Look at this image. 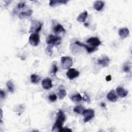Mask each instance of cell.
Returning <instances> with one entry per match:
<instances>
[{"label":"cell","mask_w":132,"mask_h":132,"mask_svg":"<svg viewBox=\"0 0 132 132\" xmlns=\"http://www.w3.org/2000/svg\"><path fill=\"white\" fill-rule=\"evenodd\" d=\"M87 42L94 47H96L101 44L100 40L97 37H91L87 40Z\"/></svg>","instance_id":"obj_8"},{"label":"cell","mask_w":132,"mask_h":132,"mask_svg":"<svg viewBox=\"0 0 132 132\" xmlns=\"http://www.w3.org/2000/svg\"><path fill=\"white\" fill-rule=\"evenodd\" d=\"M116 92L117 95H118V96L122 98L125 97V96H127L128 94V91L126 90H125L124 88L121 86H119L117 88Z\"/></svg>","instance_id":"obj_11"},{"label":"cell","mask_w":132,"mask_h":132,"mask_svg":"<svg viewBox=\"0 0 132 132\" xmlns=\"http://www.w3.org/2000/svg\"><path fill=\"white\" fill-rule=\"evenodd\" d=\"M2 117H3V111H2V110L1 109V122H2Z\"/></svg>","instance_id":"obj_33"},{"label":"cell","mask_w":132,"mask_h":132,"mask_svg":"<svg viewBox=\"0 0 132 132\" xmlns=\"http://www.w3.org/2000/svg\"><path fill=\"white\" fill-rule=\"evenodd\" d=\"M32 10H28L25 11H22L19 13V17L20 19H22L25 17L29 16L32 14Z\"/></svg>","instance_id":"obj_19"},{"label":"cell","mask_w":132,"mask_h":132,"mask_svg":"<svg viewBox=\"0 0 132 132\" xmlns=\"http://www.w3.org/2000/svg\"><path fill=\"white\" fill-rule=\"evenodd\" d=\"M57 96L55 94H50L48 96V99L51 102H55L57 100Z\"/></svg>","instance_id":"obj_27"},{"label":"cell","mask_w":132,"mask_h":132,"mask_svg":"<svg viewBox=\"0 0 132 132\" xmlns=\"http://www.w3.org/2000/svg\"><path fill=\"white\" fill-rule=\"evenodd\" d=\"M53 31L55 32V34H59L60 32H65V29L63 28V27L62 26V25H61L60 24H57L53 28Z\"/></svg>","instance_id":"obj_17"},{"label":"cell","mask_w":132,"mask_h":132,"mask_svg":"<svg viewBox=\"0 0 132 132\" xmlns=\"http://www.w3.org/2000/svg\"><path fill=\"white\" fill-rule=\"evenodd\" d=\"M58 70V68L57 67V64L56 63H53V67H52V69L51 72V74L52 76H54L56 74V73H57V72Z\"/></svg>","instance_id":"obj_25"},{"label":"cell","mask_w":132,"mask_h":132,"mask_svg":"<svg viewBox=\"0 0 132 132\" xmlns=\"http://www.w3.org/2000/svg\"><path fill=\"white\" fill-rule=\"evenodd\" d=\"M111 80V75H107V76L106 77V80L107 81H110Z\"/></svg>","instance_id":"obj_32"},{"label":"cell","mask_w":132,"mask_h":132,"mask_svg":"<svg viewBox=\"0 0 132 132\" xmlns=\"http://www.w3.org/2000/svg\"><path fill=\"white\" fill-rule=\"evenodd\" d=\"M118 34L122 39H124L128 36L129 30L127 28H121L119 30Z\"/></svg>","instance_id":"obj_14"},{"label":"cell","mask_w":132,"mask_h":132,"mask_svg":"<svg viewBox=\"0 0 132 132\" xmlns=\"http://www.w3.org/2000/svg\"><path fill=\"white\" fill-rule=\"evenodd\" d=\"M25 6V2H22L18 4L17 7L18 9H22L24 8Z\"/></svg>","instance_id":"obj_29"},{"label":"cell","mask_w":132,"mask_h":132,"mask_svg":"<svg viewBox=\"0 0 132 132\" xmlns=\"http://www.w3.org/2000/svg\"><path fill=\"white\" fill-rule=\"evenodd\" d=\"M101 105L102 107H105L106 106V105H105V104L104 103H102L101 104Z\"/></svg>","instance_id":"obj_34"},{"label":"cell","mask_w":132,"mask_h":132,"mask_svg":"<svg viewBox=\"0 0 132 132\" xmlns=\"http://www.w3.org/2000/svg\"><path fill=\"white\" fill-rule=\"evenodd\" d=\"M67 95V92L65 90V89L63 88H60V87L59 88V91H58V95L59 97L60 100H63L65 96Z\"/></svg>","instance_id":"obj_22"},{"label":"cell","mask_w":132,"mask_h":132,"mask_svg":"<svg viewBox=\"0 0 132 132\" xmlns=\"http://www.w3.org/2000/svg\"><path fill=\"white\" fill-rule=\"evenodd\" d=\"M71 100L75 103H78L82 100V97L79 93L76 94L71 97Z\"/></svg>","instance_id":"obj_20"},{"label":"cell","mask_w":132,"mask_h":132,"mask_svg":"<svg viewBox=\"0 0 132 132\" xmlns=\"http://www.w3.org/2000/svg\"><path fill=\"white\" fill-rule=\"evenodd\" d=\"M72 129L68 128V127H62L61 129H60L59 131L61 132V131H72Z\"/></svg>","instance_id":"obj_31"},{"label":"cell","mask_w":132,"mask_h":132,"mask_svg":"<svg viewBox=\"0 0 132 132\" xmlns=\"http://www.w3.org/2000/svg\"><path fill=\"white\" fill-rule=\"evenodd\" d=\"M84 25H85V26H88V23H85Z\"/></svg>","instance_id":"obj_35"},{"label":"cell","mask_w":132,"mask_h":132,"mask_svg":"<svg viewBox=\"0 0 132 132\" xmlns=\"http://www.w3.org/2000/svg\"><path fill=\"white\" fill-rule=\"evenodd\" d=\"M0 97L1 99L5 98L6 97V93L3 90H1L0 91Z\"/></svg>","instance_id":"obj_30"},{"label":"cell","mask_w":132,"mask_h":132,"mask_svg":"<svg viewBox=\"0 0 132 132\" xmlns=\"http://www.w3.org/2000/svg\"><path fill=\"white\" fill-rule=\"evenodd\" d=\"M84 110V108L80 105H77L73 108V111L78 114H82Z\"/></svg>","instance_id":"obj_23"},{"label":"cell","mask_w":132,"mask_h":132,"mask_svg":"<svg viewBox=\"0 0 132 132\" xmlns=\"http://www.w3.org/2000/svg\"><path fill=\"white\" fill-rule=\"evenodd\" d=\"M66 120V117L65 114L61 110H59L58 112L57 113L56 121L52 127V131L59 130L63 127V124Z\"/></svg>","instance_id":"obj_1"},{"label":"cell","mask_w":132,"mask_h":132,"mask_svg":"<svg viewBox=\"0 0 132 132\" xmlns=\"http://www.w3.org/2000/svg\"><path fill=\"white\" fill-rule=\"evenodd\" d=\"M42 26L43 24L40 22L37 21H31L29 32L31 34L38 33L41 29Z\"/></svg>","instance_id":"obj_3"},{"label":"cell","mask_w":132,"mask_h":132,"mask_svg":"<svg viewBox=\"0 0 132 132\" xmlns=\"http://www.w3.org/2000/svg\"><path fill=\"white\" fill-rule=\"evenodd\" d=\"M110 59L108 56H104L102 58L99 59L97 61V63L102 65L103 67H108L109 64Z\"/></svg>","instance_id":"obj_9"},{"label":"cell","mask_w":132,"mask_h":132,"mask_svg":"<svg viewBox=\"0 0 132 132\" xmlns=\"http://www.w3.org/2000/svg\"><path fill=\"white\" fill-rule=\"evenodd\" d=\"M40 80V77L35 74H33L30 76V80L32 84H37Z\"/></svg>","instance_id":"obj_21"},{"label":"cell","mask_w":132,"mask_h":132,"mask_svg":"<svg viewBox=\"0 0 132 132\" xmlns=\"http://www.w3.org/2000/svg\"><path fill=\"white\" fill-rule=\"evenodd\" d=\"M88 16V12L87 11H85L81 13H80L77 18V21L79 22H84Z\"/></svg>","instance_id":"obj_18"},{"label":"cell","mask_w":132,"mask_h":132,"mask_svg":"<svg viewBox=\"0 0 132 132\" xmlns=\"http://www.w3.org/2000/svg\"><path fill=\"white\" fill-rule=\"evenodd\" d=\"M105 5V3L102 1H97L94 3L93 7L94 9L97 11H100L103 9Z\"/></svg>","instance_id":"obj_15"},{"label":"cell","mask_w":132,"mask_h":132,"mask_svg":"<svg viewBox=\"0 0 132 132\" xmlns=\"http://www.w3.org/2000/svg\"><path fill=\"white\" fill-rule=\"evenodd\" d=\"M6 86L8 90L10 92H13L14 91V86L10 80H8L6 82Z\"/></svg>","instance_id":"obj_24"},{"label":"cell","mask_w":132,"mask_h":132,"mask_svg":"<svg viewBox=\"0 0 132 132\" xmlns=\"http://www.w3.org/2000/svg\"><path fill=\"white\" fill-rule=\"evenodd\" d=\"M122 70L124 72L129 73L130 71V67L127 64H125L123 66Z\"/></svg>","instance_id":"obj_26"},{"label":"cell","mask_w":132,"mask_h":132,"mask_svg":"<svg viewBox=\"0 0 132 132\" xmlns=\"http://www.w3.org/2000/svg\"><path fill=\"white\" fill-rule=\"evenodd\" d=\"M75 44H76L78 46L84 47L89 53H91L93 52L96 49V47H92V46H89L87 45H86L84 43H81L79 41H76L75 42Z\"/></svg>","instance_id":"obj_13"},{"label":"cell","mask_w":132,"mask_h":132,"mask_svg":"<svg viewBox=\"0 0 132 132\" xmlns=\"http://www.w3.org/2000/svg\"><path fill=\"white\" fill-rule=\"evenodd\" d=\"M82 114L84 117L85 123H87L94 117V111L92 109H85Z\"/></svg>","instance_id":"obj_5"},{"label":"cell","mask_w":132,"mask_h":132,"mask_svg":"<svg viewBox=\"0 0 132 132\" xmlns=\"http://www.w3.org/2000/svg\"><path fill=\"white\" fill-rule=\"evenodd\" d=\"M61 63L63 69H69L73 65V60L70 57L62 56L61 57Z\"/></svg>","instance_id":"obj_4"},{"label":"cell","mask_w":132,"mask_h":132,"mask_svg":"<svg viewBox=\"0 0 132 132\" xmlns=\"http://www.w3.org/2000/svg\"><path fill=\"white\" fill-rule=\"evenodd\" d=\"M29 43L30 45L36 46L40 42V37L38 34H31L29 37Z\"/></svg>","instance_id":"obj_6"},{"label":"cell","mask_w":132,"mask_h":132,"mask_svg":"<svg viewBox=\"0 0 132 132\" xmlns=\"http://www.w3.org/2000/svg\"><path fill=\"white\" fill-rule=\"evenodd\" d=\"M68 2V1L65 0H52L49 3V5L51 7H54L57 5H59L61 4H66Z\"/></svg>","instance_id":"obj_16"},{"label":"cell","mask_w":132,"mask_h":132,"mask_svg":"<svg viewBox=\"0 0 132 132\" xmlns=\"http://www.w3.org/2000/svg\"><path fill=\"white\" fill-rule=\"evenodd\" d=\"M61 39L60 36H54L53 35H49L46 40V43L48 45L47 48L52 49L53 46L59 45L61 42Z\"/></svg>","instance_id":"obj_2"},{"label":"cell","mask_w":132,"mask_h":132,"mask_svg":"<svg viewBox=\"0 0 132 132\" xmlns=\"http://www.w3.org/2000/svg\"><path fill=\"white\" fill-rule=\"evenodd\" d=\"M82 100H83L84 101H85V102H87V103H89L90 101V98L89 97V96H88L86 93H84V96L82 97Z\"/></svg>","instance_id":"obj_28"},{"label":"cell","mask_w":132,"mask_h":132,"mask_svg":"<svg viewBox=\"0 0 132 132\" xmlns=\"http://www.w3.org/2000/svg\"><path fill=\"white\" fill-rule=\"evenodd\" d=\"M42 87L45 90H48L53 87L52 80L49 78L44 79L42 81Z\"/></svg>","instance_id":"obj_10"},{"label":"cell","mask_w":132,"mask_h":132,"mask_svg":"<svg viewBox=\"0 0 132 132\" xmlns=\"http://www.w3.org/2000/svg\"><path fill=\"white\" fill-rule=\"evenodd\" d=\"M66 75L69 79L72 80L79 75V72L74 68H71L68 70Z\"/></svg>","instance_id":"obj_7"},{"label":"cell","mask_w":132,"mask_h":132,"mask_svg":"<svg viewBox=\"0 0 132 132\" xmlns=\"http://www.w3.org/2000/svg\"><path fill=\"white\" fill-rule=\"evenodd\" d=\"M106 97L109 101L112 102H115L117 100V96L113 89H112L107 93Z\"/></svg>","instance_id":"obj_12"}]
</instances>
